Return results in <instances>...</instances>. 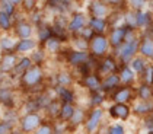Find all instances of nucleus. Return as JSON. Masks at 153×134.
Masks as SVG:
<instances>
[{"label":"nucleus","instance_id":"obj_1","mask_svg":"<svg viewBox=\"0 0 153 134\" xmlns=\"http://www.w3.org/2000/svg\"><path fill=\"white\" fill-rule=\"evenodd\" d=\"M41 115L36 114V112H29V114H25L24 117L19 120V127H21V131L25 134L32 133L35 131L36 128L41 125Z\"/></svg>","mask_w":153,"mask_h":134},{"label":"nucleus","instance_id":"obj_2","mask_svg":"<svg viewBox=\"0 0 153 134\" xmlns=\"http://www.w3.org/2000/svg\"><path fill=\"white\" fill-rule=\"evenodd\" d=\"M42 70H41V67L39 66H32L28 72H25V74L21 77V82H22V85L25 87H35L41 83V80H42Z\"/></svg>","mask_w":153,"mask_h":134},{"label":"nucleus","instance_id":"obj_3","mask_svg":"<svg viewBox=\"0 0 153 134\" xmlns=\"http://www.w3.org/2000/svg\"><path fill=\"white\" fill-rule=\"evenodd\" d=\"M18 54L16 53H6V54H1L0 57V73L7 74L12 73L16 63H18Z\"/></svg>","mask_w":153,"mask_h":134},{"label":"nucleus","instance_id":"obj_4","mask_svg":"<svg viewBox=\"0 0 153 134\" xmlns=\"http://www.w3.org/2000/svg\"><path fill=\"white\" fill-rule=\"evenodd\" d=\"M34 32V26L29 24L28 21H18L16 25L13 26V34L18 39H26V38L32 37Z\"/></svg>","mask_w":153,"mask_h":134},{"label":"nucleus","instance_id":"obj_5","mask_svg":"<svg viewBox=\"0 0 153 134\" xmlns=\"http://www.w3.org/2000/svg\"><path fill=\"white\" fill-rule=\"evenodd\" d=\"M139 48V39L133 38L130 41H126L123 44V47L120 48V57L123 61H130L133 60V56L136 54V51Z\"/></svg>","mask_w":153,"mask_h":134},{"label":"nucleus","instance_id":"obj_6","mask_svg":"<svg viewBox=\"0 0 153 134\" xmlns=\"http://www.w3.org/2000/svg\"><path fill=\"white\" fill-rule=\"evenodd\" d=\"M32 60H31V57H28V56H22V57H19L18 58V63H16V66H15V69H13L12 72V76L13 77H22L25 74V72H28L31 67H32Z\"/></svg>","mask_w":153,"mask_h":134},{"label":"nucleus","instance_id":"obj_7","mask_svg":"<svg viewBox=\"0 0 153 134\" xmlns=\"http://www.w3.org/2000/svg\"><path fill=\"white\" fill-rule=\"evenodd\" d=\"M16 37H12L9 34H4L0 37V50H1V54H6V53H15L16 48Z\"/></svg>","mask_w":153,"mask_h":134},{"label":"nucleus","instance_id":"obj_8","mask_svg":"<svg viewBox=\"0 0 153 134\" xmlns=\"http://www.w3.org/2000/svg\"><path fill=\"white\" fill-rule=\"evenodd\" d=\"M91 48L94 51L95 56H102L105 54L106 48H108V39L102 35H96L92 38V44H91Z\"/></svg>","mask_w":153,"mask_h":134},{"label":"nucleus","instance_id":"obj_9","mask_svg":"<svg viewBox=\"0 0 153 134\" xmlns=\"http://www.w3.org/2000/svg\"><path fill=\"white\" fill-rule=\"evenodd\" d=\"M36 41L32 38H26V39H18V44H16V48L15 53L16 54H25V53H29V51H34L36 48Z\"/></svg>","mask_w":153,"mask_h":134},{"label":"nucleus","instance_id":"obj_10","mask_svg":"<svg viewBox=\"0 0 153 134\" xmlns=\"http://www.w3.org/2000/svg\"><path fill=\"white\" fill-rule=\"evenodd\" d=\"M102 110L101 108H95L92 112H91V115H89V118H88V121H86V130L89 131V133H94L95 130L98 128V125H99V121H101V118H102Z\"/></svg>","mask_w":153,"mask_h":134},{"label":"nucleus","instance_id":"obj_11","mask_svg":"<svg viewBox=\"0 0 153 134\" xmlns=\"http://www.w3.org/2000/svg\"><path fill=\"white\" fill-rule=\"evenodd\" d=\"M109 114L118 120H127L130 115V108L126 104H115L114 107L109 108Z\"/></svg>","mask_w":153,"mask_h":134},{"label":"nucleus","instance_id":"obj_12","mask_svg":"<svg viewBox=\"0 0 153 134\" xmlns=\"http://www.w3.org/2000/svg\"><path fill=\"white\" fill-rule=\"evenodd\" d=\"M0 104L6 108H12L15 105V98L10 87H0Z\"/></svg>","mask_w":153,"mask_h":134},{"label":"nucleus","instance_id":"obj_13","mask_svg":"<svg viewBox=\"0 0 153 134\" xmlns=\"http://www.w3.org/2000/svg\"><path fill=\"white\" fill-rule=\"evenodd\" d=\"M13 16L7 15L6 12L0 10V31H3L4 34L10 32L13 29Z\"/></svg>","mask_w":153,"mask_h":134},{"label":"nucleus","instance_id":"obj_14","mask_svg":"<svg viewBox=\"0 0 153 134\" xmlns=\"http://www.w3.org/2000/svg\"><path fill=\"white\" fill-rule=\"evenodd\" d=\"M88 58H89V56L86 51H71L70 56H69L70 64H74V66H80L83 63H86Z\"/></svg>","mask_w":153,"mask_h":134},{"label":"nucleus","instance_id":"obj_15","mask_svg":"<svg viewBox=\"0 0 153 134\" xmlns=\"http://www.w3.org/2000/svg\"><path fill=\"white\" fill-rule=\"evenodd\" d=\"M126 34H127V29L126 28H115L109 37V41L112 45H120L121 41L126 39Z\"/></svg>","mask_w":153,"mask_h":134},{"label":"nucleus","instance_id":"obj_16","mask_svg":"<svg viewBox=\"0 0 153 134\" xmlns=\"http://www.w3.org/2000/svg\"><path fill=\"white\" fill-rule=\"evenodd\" d=\"M83 25H85V16L83 15H76V16H73V19L69 24V31H71V32L82 31Z\"/></svg>","mask_w":153,"mask_h":134},{"label":"nucleus","instance_id":"obj_17","mask_svg":"<svg viewBox=\"0 0 153 134\" xmlns=\"http://www.w3.org/2000/svg\"><path fill=\"white\" fill-rule=\"evenodd\" d=\"M130 96H131V90L127 89V87H121L120 90L115 92L114 101H115L117 104H126V102L130 99Z\"/></svg>","mask_w":153,"mask_h":134},{"label":"nucleus","instance_id":"obj_18","mask_svg":"<svg viewBox=\"0 0 153 134\" xmlns=\"http://www.w3.org/2000/svg\"><path fill=\"white\" fill-rule=\"evenodd\" d=\"M92 13H94L95 18L104 19V16H106V13H108V9H106L105 4H102L99 1H95V3H92Z\"/></svg>","mask_w":153,"mask_h":134},{"label":"nucleus","instance_id":"obj_19","mask_svg":"<svg viewBox=\"0 0 153 134\" xmlns=\"http://www.w3.org/2000/svg\"><path fill=\"white\" fill-rule=\"evenodd\" d=\"M74 107L71 105V104H63L61 105V111H60L59 117L63 120V121H67V120H71V117H73V112H74Z\"/></svg>","mask_w":153,"mask_h":134},{"label":"nucleus","instance_id":"obj_20","mask_svg":"<svg viewBox=\"0 0 153 134\" xmlns=\"http://www.w3.org/2000/svg\"><path fill=\"white\" fill-rule=\"evenodd\" d=\"M57 92H59V96L63 104H71V102H73V92L69 90L67 87L59 86V87H57Z\"/></svg>","mask_w":153,"mask_h":134},{"label":"nucleus","instance_id":"obj_21","mask_svg":"<svg viewBox=\"0 0 153 134\" xmlns=\"http://www.w3.org/2000/svg\"><path fill=\"white\" fill-rule=\"evenodd\" d=\"M120 80L123 83H131L134 80V72L131 70V67H127V66L123 67L121 74H120Z\"/></svg>","mask_w":153,"mask_h":134},{"label":"nucleus","instance_id":"obj_22","mask_svg":"<svg viewBox=\"0 0 153 134\" xmlns=\"http://www.w3.org/2000/svg\"><path fill=\"white\" fill-rule=\"evenodd\" d=\"M120 82H121V80H120V76L111 74V76H106V79L104 80V83H102V87H104V89H114Z\"/></svg>","mask_w":153,"mask_h":134},{"label":"nucleus","instance_id":"obj_23","mask_svg":"<svg viewBox=\"0 0 153 134\" xmlns=\"http://www.w3.org/2000/svg\"><path fill=\"white\" fill-rule=\"evenodd\" d=\"M130 66H131V70H133V72L141 73V72H144V69L147 67V63L143 60V58H133L131 63H130Z\"/></svg>","mask_w":153,"mask_h":134},{"label":"nucleus","instance_id":"obj_24","mask_svg":"<svg viewBox=\"0 0 153 134\" xmlns=\"http://www.w3.org/2000/svg\"><path fill=\"white\" fill-rule=\"evenodd\" d=\"M152 110H153V104H150L149 101H143V99H141V102H139L134 107V111L137 114H147V112H150Z\"/></svg>","mask_w":153,"mask_h":134},{"label":"nucleus","instance_id":"obj_25","mask_svg":"<svg viewBox=\"0 0 153 134\" xmlns=\"http://www.w3.org/2000/svg\"><path fill=\"white\" fill-rule=\"evenodd\" d=\"M85 85H86V87H89L91 90L96 92L99 89V80H98L96 76L88 74V76H85Z\"/></svg>","mask_w":153,"mask_h":134},{"label":"nucleus","instance_id":"obj_26","mask_svg":"<svg viewBox=\"0 0 153 134\" xmlns=\"http://www.w3.org/2000/svg\"><path fill=\"white\" fill-rule=\"evenodd\" d=\"M140 51L144 57H153V41L152 39H146L140 45Z\"/></svg>","mask_w":153,"mask_h":134},{"label":"nucleus","instance_id":"obj_27","mask_svg":"<svg viewBox=\"0 0 153 134\" xmlns=\"http://www.w3.org/2000/svg\"><path fill=\"white\" fill-rule=\"evenodd\" d=\"M60 45H61V44H60V39L56 37H50L47 41H45V48H47L48 51H51V53L59 51Z\"/></svg>","mask_w":153,"mask_h":134},{"label":"nucleus","instance_id":"obj_28","mask_svg":"<svg viewBox=\"0 0 153 134\" xmlns=\"http://www.w3.org/2000/svg\"><path fill=\"white\" fill-rule=\"evenodd\" d=\"M91 28L96 31V32H104L106 28V22L105 19H98V18H94L91 21Z\"/></svg>","mask_w":153,"mask_h":134},{"label":"nucleus","instance_id":"obj_29","mask_svg":"<svg viewBox=\"0 0 153 134\" xmlns=\"http://www.w3.org/2000/svg\"><path fill=\"white\" fill-rule=\"evenodd\" d=\"M152 89H150V86L149 85H143L140 86V89H139V96H140V99H143V101H149L150 98H152Z\"/></svg>","mask_w":153,"mask_h":134},{"label":"nucleus","instance_id":"obj_30","mask_svg":"<svg viewBox=\"0 0 153 134\" xmlns=\"http://www.w3.org/2000/svg\"><path fill=\"white\" fill-rule=\"evenodd\" d=\"M61 105H63V102H60V101H51L50 102V105H48V112L51 114V115H59L60 111H61Z\"/></svg>","mask_w":153,"mask_h":134},{"label":"nucleus","instance_id":"obj_31","mask_svg":"<svg viewBox=\"0 0 153 134\" xmlns=\"http://www.w3.org/2000/svg\"><path fill=\"white\" fill-rule=\"evenodd\" d=\"M51 34H53V31L47 28V26H39V29H38V37H39V41H47L48 38L51 37Z\"/></svg>","mask_w":153,"mask_h":134},{"label":"nucleus","instance_id":"obj_32","mask_svg":"<svg viewBox=\"0 0 153 134\" xmlns=\"http://www.w3.org/2000/svg\"><path fill=\"white\" fill-rule=\"evenodd\" d=\"M115 69H117V66H115V61L112 60V58H106V60L102 63V67H101V70L105 72V73L114 72Z\"/></svg>","mask_w":153,"mask_h":134},{"label":"nucleus","instance_id":"obj_33","mask_svg":"<svg viewBox=\"0 0 153 134\" xmlns=\"http://www.w3.org/2000/svg\"><path fill=\"white\" fill-rule=\"evenodd\" d=\"M83 117H85V112H83L80 108H76L74 112H73V117H71V124L73 125H77L83 121Z\"/></svg>","mask_w":153,"mask_h":134},{"label":"nucleus","instance_id":"obj_34","mask_svg":"<svg viewBox=\"0 0 153 134\" xmlns=\"http://www.w3.org/2000/svg\"><path fill=\"white\" fill-rule=\"evenodd\" d=\"M13 125H15L13 122L3 120V121L0 122V134H10L13 131Z\"/></svg>","mask_w":153,"mask_h":134},{"label":"nucleus","instance_id":"obj_35","mask_svg":"<svg viewBox=\"0 0 153 134\" xmlns=\"http://www.w3.org/2000/svg\"><path fill=\"white\" fill-rule=\"evenodd\" d=\"M22 9L25 12H32L36 7V0H22Z\"/></svg>","mask_w":153,"mask_h":134},{"label":"nucleus","instance_id":"obj_36","mask_svg":"<svg viewBox=\"0 0 153 134\" xmlns=\"http://www.w3.org/2000/svg\"><path fill=\"white\" fill-rule=\"evenodd\" d=\"M57 82H59L60 86H64V87H66L67 85H70L71 77L67 73H60L59 76H57Z\"/></svg>","mask_w":153,"mask_h":134},{"label":"nucleus","instance_id":"obj_37","mask_svg":"<svg viewBox=\"0 0 153 134\" xmlns=\"http://www.w3.org/2000/svg\"><path fill=\"white\" fill-rule=\"evenodd\" d=\"M34 134H54V131H53V127H51V125L41 124L35 131H34Z\"/></svg>","mask_w":153,"mask_h":134},{"label":"nucleus","instance_id":"obj_38","mask_svg":"<svg viewBox=\"0 0 153 134\" xmlns=\"http://www.w3.org/2000/svg\"><path fill=\"white\" fill-rule=\"evenodd\" d=\"M149 22V13L139 12L137 13V26H144Z\"/></svg>","mask_w":153,"mask_h":134},{"label":"nucleus","instance_id":"obj_39","mask_svg":"<svg viewBox=\"0 0 153 134\" xmlns=\"http://www.w3.org/2000/svg\"><path fill=\"white\" fill-rule=\"evenodd\" d=\"M144 80L147 85L153 83V66H147L144 69Z\"/></svg>","mask_w":153,"mask_h":134},{"label":"nucleus","instance_id":"obj_40","mask_svg":"<svg viewBox=\"0 0 153 134\" xmlns=\"http://www.w3.org/2000/svg\"><path fill=\"white\" fill-rule=\"evenodd\" d=\"M74 47L77 48V51H86V48H88V41L83 39V38H77V39H74Z\"/></svg>","mask_w":153,"mask_h":134},{"label":"nucleus","instance_id":"obj_41","mask_svg":"<svg viewBox=\"0 0 153 134\" xmlns=\"http://www.w3.org/2000/svg\"><path fill=\"white\" fill-rule=\"evenodd\" d=\"M31 60L34 64H39L41 61L44 60V51H35V53H32V56H31Z\"/></svg>","mask_w":153,"mask_h":134},{"label":"nucleus","instance_id":"obj_42","mask_svg":"<svg viewBox=\"0 0 153 134\" xmlns=\"http://www.w3.org/2000/svg\"><path fill=\"white\" fill-rule=\"evenodd\" d=\"M108 134H126V130L123 125H112L109 128V133Z\"/></svg>","mask_w":153,"mask_h":134},{"label":"nucleus","instance_id":"obj_43","mask_svg":"<svg viewBox=\"0 0 153 134\" xmlns=\"http://www.w3.org/2000/svg\"><path fill=\"white\" fill-rule=\"evenodd\" d=\"M127 22H128L130 26H137V15L127 13Z\"/></svg>","mask_w":153,"mask_h":134},{"label":"nucleus","instance_id":"obj_44","mask_svg":"<svg viewBox=\"0 0 153 134\" xmlns=\"http://www.w3.org/2000/svg\"><path fill=\"white\" fill-rule=\"evenodd\" d=\"M128 1L133 9H140V7H143V4L146 3V0H128Z\"/></svg>","mask_w":153,"mask_h":134},{"label":"nucleus","instance_id":"obj_45","mask_svg":"<svg viewBox=\"0 0 153 134\" xmlns=\"http://www.w3.org/2000/svg\"><path fill=\"white\" fill-rule=\"evenodd\" d=\"M102 101H104V96L101 95V93H94V99H92V104L94 105H99V104H102Z\"/></svg>","mask_w":153,"mask_h":134},{"label":"nucleus","instance_id":"obj_46","mask_svg":"<svg viewBox=\"0 0 153 134\" xmlns=\"http://www.w3.org/2000/svg\"><path fill=\"white\" fill-rule=\"evenodd\" d=\"M92 32H94V29H92V28H88V29L82 31V34H83V37L85 38H91L92 37Z\"/></svg>","mask_w":153,"mask_h":134},{"label":"nucleus","instance_id":"obj_47","mask_svg":"<svg viewBox=\"0 0 153 134\" xmlns=\"http://www.w3.org/2000/svg\"><path fill=\"white\" fill-rule=\"evenodd\" d=\"M9 1H10V3H12V4H15V6H16V7H18V6H21V4H22V0H9Z\"/></svg>","mask_w":153,"mask_h":134},{"label":"nucleus","instance_id":"obj_48","mask_svg":"<svg viewBox=\"0 0 153 134\" xmlns=\"http://www.w3.org/2000/svg\"><path fill=\"white\" fill-rule=\"evenodd\" d=\"M106 1H108V3H111V4H118L121 0H106Z\"/></svg>","mask_w":153,"mask_h":134},{"label":"nucleus","instance_id":"obj_49","mask_svg":"<svg viewBox=\"0 0 153 134\" xmlns=\"http://www.w3.org/2000/svg\"><path fill=\"white\" fill-rule=\"evenodd\" d=\"M10 134H25V133H22V131H16V130H13Z\"/></svg>","mask_w":153,"mask_h":134},{"label":"nucleus","instance_id":"obj_50","mask_svg":"<svg viewBox=\"0 0 153 134\" xmlns=\"http://www.w3.org/2000/svg\"><path fill=\"white\" fill-rule=\"evenodd\" d=\"M3 121V117H1V115H0V122Z\"/></svg>","mask_w":153,"mask_h":134},{"label":"nucleus","instance_id":"obj_51","mask_svg":"<svg viewBox=\"0 0 153 134\" xmlns=\"http://www.w3.org/2000/svg\"><path fill=\"white\" fill-rule=\"evenodd\" d=\"M152 34H153V31H152Z\"/></svg>","mask_w":153,"mask_h":134}]
</instances>
